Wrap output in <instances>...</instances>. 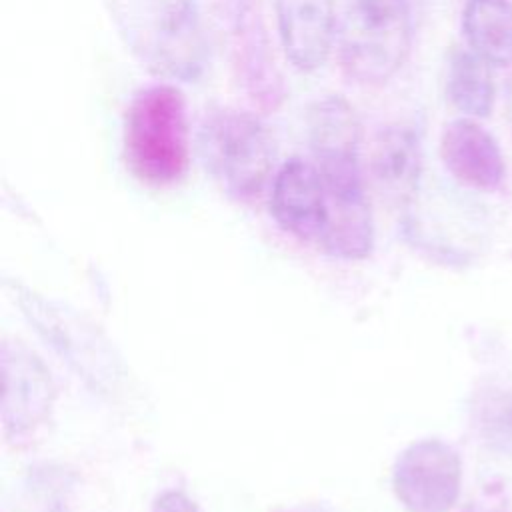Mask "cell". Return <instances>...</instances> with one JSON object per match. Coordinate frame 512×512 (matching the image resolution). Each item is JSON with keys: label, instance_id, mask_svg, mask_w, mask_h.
Segmentation results:
<instances>
[{"label": "cell", "instance_id": "obj_1", "mask_svg": "<svg viewBox=\"0 0 512 512\" xmlns=\"http://www.w3.org/2000/svg\"><path fill=\"white\" fill-rule=\"evenodd\" d=\"M306 136L328 202L320 246L334 258L362 260L374 248V220L360 164V118L342 94H324L308 108Z\"/></svg>", "mask_w": 512, "mask_h": 512}, {"label": "cell", "instance_id": "obj_2", "mask_svg": "<svg viewBox=\"0 0 512 512\" xmlns=\"http://www.w3.org/2000/svg\"><path fill=\"white\" fill-rule=\"evenodd\" d=\"M128 170L154 188L180 182L190 166V122L182 90L170 82L140 88L124 114Z\"/></svg>", "mask_w": 512, "mask_h": 512}, {"label": "cell", "instance_id": "obj_3", "mask_svg": "<svg viewBox=\"0 0 512 512\" xmlns=\"http://www.w3.org/2000/svg\"><path fill=\"white\" fill-rule=\"evenodd\" d=\"M198 154L214 182L238 202L262 196L276 164V144L258 114L234 106L206 110L196 134Z\"/></svg>", "mask_w": 512, "mask_h": 512}, {"label": "cell", "instance_id": "obj_4", "mask_svg": "<svg viewBox=\"0 0 512 512\" xmlns=\"http://www.w3.org/2000/svg\"><path fill=\"white\" fill-rule=\"evenodd\" d=\"M412 38L410 0H354L336 32L340 70L356 86H382L404 66Z\"/></svg>", "mask_w": 512, "mask_h": 512}, {"label": "cell", "instance_id": "obj_5", "mask_svg": "<svg viewBox=\"0 0 512 512\" xmlns=\"http://www.w3.org/2000/svg\"><path fill=\"white\" fill-rule=\"evenodd\" d=\"M126 34L148 68L194 80L204 68V32L196 0H128Z\"/></svg>", "mask_w": 512, "mask_h": 512}, {"label": "cell", "instance_id": "obj_6", "mask_svg": "<svg viewBox=\"0 0 512 512\" xmlns=\"http://www.w3.org/2000/svg\"><path fill=\"white\" fill-rule=\"evenodd\" d=\"M14 294L24 316L36 326V332L66 360L86 382L106 390L116 376L118 362L108 340L72 310L40 294L14 284Z\"/></svg>", "mask_w": 512, "mask_h": 512}, {"label": "cell", "instance_id": "obj_7", "mask_svg": "<svg viewBox=\"0 0 512 512\" xmlns=\"http://www.w3.org/2000/svg\"><path fill=\"white\" fill-rule=\"evenodd\" d=\"M224 16L228 58L238 90L256 110H278L286 98V82L260 14L246 4H234Z\"/></svg>", "mask_w": 512, "mask_h": 512}, {"label": "cell", "instance_id": "obj_8", "mask_svg": "<svg viewBox=\"0 0 512 512\" xmlns=\"http://www.w3.org/2000/svg\"><path fill=\"white\" fill-rule=\"evenodd\" d=\"M462 486L458 452L438 438L406 446L392 468V490L408 512H448Z\"/></svg>", "mask_w": 512, "mask_h": 512}, {"label": "cell", "instance_id": "obj_9", "mask_svg": "<svg viewBox=\"0 0 512 512\" xmlns=\"http://www.w3.org/2000/svg\"><path fill=\"white\" fill-rule=\"evenodd\" d=\"M2 424L10 442H22L44 426L54 404V384L44 362L22 342L2 344Z\"/></svg>", "mask_w": 512, "mask_h": 512}, {"label": "cell", "instance_id": "obj_10", "mask_svg": "<svg viewBox=\"0 0 512 512\" xmlns=\"http://www.w3.org/2000/svg\"><path fill=\"white\" fill-rule=\"evenodd\" d=\"M270 212L278 226L302 242L322 244L328 228V202L314 162L290 158L272 178Z\"/></svg>", "mask_w": 512, "mask_h": 512}, {"label": "cell", "instance_id": "obj_11", "mask_svg": "<svg viewBox=\"0 0 512 512\" xmlns=\"http://www.w3.org/2000/svg\"><path fill=\"white\" fill-rule=\"evenodd\" d=\"M276 28L292 68L314 72L326 64L336 40L334 0H276Z\"/></svg>", "mask_w": 512, "mask_h": 512}, {"label": "cell", "instance_id": "obj_12", "mask_svg": "<svg viewBox=\"0 0 512 512\" xmlns=\"http://www.w3.org/2000/svg\"><path fill=\"white\" fill-rule=\"evenodd\" d=\"M440 158L450 176L472 190L494 192L504 182L506 166L500 146L476 118L464 116L444 126Z\"/></svg>", "mask_w": 512, "mask_h": 512}, {"label": "cell", "instance_id": "obj_13", "mask_svg": "<svg viewBox=\"0 0 512 512\" xmlns=\"http://www.w3.org/2000/svg\"><path fill=\"white\" fill-rule=\"evenodd\" d=\"M366 174L374 190L394 206L414 200L422 174V146L414 128L390 124L376 132L368 148Z\"/></svg>", "mask_w": 512, "mask_h": 512}, {"label": "cell", "instance_id": "obj_14", "mask_svg": "<svg viewBox=\"0 0 512 512\" xmlns=\"http://www.w3.org/2000/svg\"><path fill=\"white\" fill-rule=\"evenodd\" d=\"M462 32L468 48L490 66L512 64V2L466 0Z\"/></svg>", "mask_w": 512, "mask_h": 512}, {"label": "cell", "instance_id": "obj_15", "mask_svg": "<svg viewBox=\"0 0 512 512\" xmlns=\"http://www.w3.org/2000/svg\"><path fill=\"white\" fill-rule=\"evenodd\" d=\"M446 96L468 118H486L494 108L490 64L470 48H454L446 68Z\"/></svg>", "mask_w": 512, "mask_h": 512}, {"label": "cell", "instance_id": "obj_16", "mask_svg": "<svg viewBox=\"0 0 512 512\" xmlns=\"http://www.w3.org/2000/svg\"><path fill=\"white\" fill-rule=\"evenodd\" d=\"M476 412L486 444L496 452H512V392L502 388L488 390Z\"/></svg>", "mask_w": 512, "mask_h": 512}, {"label": "cell", "instance_id": "obj_17", "mask_svg": "<svg viewBox=\"0 0 512 512\" xmlns=\"http://www.w3.org/2000/svg\"><path fill=\"white\" fill-rule=\"evenodd\" d=\"M152 512H200V508L188 494L180 490H166L154 500Z\"/></svg>", "mask_w": 512, "mask_h": 512}, {"label": "cell", "instance_id": "obj_18", "mask_svg": "<svg viewBox=\"0 0 512 512\" xmlns=\"http://www.w3.org/2000/svg\"><path fill=\"white\" fill-rule=\"evenodd\" d=\"M506 108H508V120H510V126H512V74H510V80H508V86H506Z\"/></svg>", "mask_w": 512, "mask_h": 512}, {"label": "cell", "instance_id": "obj_19", "mask_svg": "<svg viewBox=\"0 0 512 512\" xmlns=\"http://www.w3.org/2000/svg\"><path fill=\"white\" fill-rule=\"evenodd\" d=\"M320 512H322V510H320Z\"/></svg>", "mask_w": 512, "mask_h": 512}]
</instances>
